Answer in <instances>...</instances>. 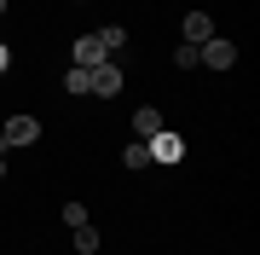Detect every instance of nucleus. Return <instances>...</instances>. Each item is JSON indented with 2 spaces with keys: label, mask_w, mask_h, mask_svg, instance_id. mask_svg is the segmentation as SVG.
Segmentation results:
<instances>
[{
  "label": "nucleus",
  "mask_w": 260,
  "mask_h": 255,
  "mask_svg": "<svg viewBox=\"0 0 260 255\" xmlns=\"http://www.w3.org/2000/svg\"><path fill=\"white\" fill-rule=\"evenodd\" d=\"M35 139H41L35 116H12V122L0 128V151H23V145H35Z\"/></svg>",
  "instance_id": "f257e3e1"
},
{
  "label": "nucleus",
  "mask_w": 260,
  "mask_h": 255,
  "mask_svg": "<svg viewBox=\"0 0 260 255\" xmlns=\"http://www.w3.org/2000/svg\"><path fill=\"white\" fill-rule=\"evenodd\" d=\"M197 64H208V70H232V64H237V47H232L225 35H208L203 47H197Z\"/></svg>",
  "instance_id": "f03ea898"
},
{
  "label": "nucleus",
  "mask_w": 260,
  "mask_h": 255,
  "mask_svg": "<svg viewBox=\"0 0 260 255\" xmlns=\"http://www.w3.org/2000/svg\"><path fill=\"white\" fill-rule=\"evenodd\" d=\"M145 145H150V162H179V157H185V139H179L174 128H156Z\"/></svg>",
  "instance_id": "7ed1b4c3"
},
{
  "label": "nucleus",
  "mask_w": 260,
  "mask_h": 255,
  "mask_svg": "<svg viewBox=\"0 0 260 255\" xmlns=\"http://www.w3.org/2000/svg\"><path fill=\"white\" fill-rule=\"evenodd\" d=\"M104 58H110V47H104V41H99V29H93V35H81V41H75L70 64H81V70H99Z\"/></svg>",
  "instance_id": "20e7f679"
},
{
  "label": "nucleus",
  "mask_w": 260,
  "mask_h": 255,
  "mask_svg": "<svg viewBox=\"0 0 260 255\" xmlns=\"http://www.w3.org/2000/svg\"><path fill=\"white\" fill-rule=\"evenodd\" d=\"M121 87H127V76H121V64H116V58H104V64L93 70V93H99V99H116Z\"/></svg>",
  "instance_id": "39448f33"
},
{
  "label": "nucleus",
  "mask_w": 260,
  "mask_h": 255,
  "mask_svg": "<svg viewBox=\"0 0 260 255\" xmlns=\"http://www.w3.org/2000/svg\"><path fill=\"white\" fill-rule=\"evenodd\" d=\"M208 35H214V18H208V12H185V41H191V47H203Z\"/></svg>",
  "instance_id": "423d86ee"
},
{
  "label": "nucleus",
  "mask_w": 260,
  "mask_h": 255,
  "mask_svg": "<svg viewBox=\"0 0 260 255\" xmlns=\"http://www.w3.org/2000/svg\"><path fill=\"white\" fill-rule=\"evenodd\" d=\"M156 128H162V110H156V104H145V110H133V139H150Z\"/></svg>",
  "instance_id": "0eeeda50"
},
{
  "label": "nucleus",
  "mask_w": 260,
  "mask_h": 255,
  "mask_svg": "<svg viewBox=\"0 0 260 255\" xmlns=\"http://www.w3.org/2000/svg\"><path fill=\"white\" fill-rule=\"evenodd\" d=\"M64 93H93V70L70 64V70H64Z\"/></svg>",
  "instance_id": "6e6552de"
},
{
  "label": "nucleus",
  "mask_w": 260,
  "mask_h": 255,
  "mask_svg": "<svg viewBox=\"0 0 260 255\" xmlns=\"http://www.w3.org/2000/svg\"><path fill=\"white\" fill-rule=\"evenodd\" d=\"M121 162H127V168H150V145L145 139H127V145H121Z\"/></svg>",
  "instance_id": "1a4fd4ad"
},
{
  "label": "nucleus",
  "mask_w": 260,
  "mask_h": 255,
  "mask_svg": "<svg viewBox=\"0 0 260 255\" xmlns=\"http://www.w3.org/2000/svg\"><path fill=\"white\" fill-rule=\"evenodd\" d=\"M75 232V249H81V255H99V226H93V220H81V226H70Z\"/></svg>",
  "instance_id": "9d476101"
},
{
  "label": "nucleus",
  "mask_w": 260,
  "mask_h": 255,
  "mask_svg": "<svg viewBox=\"0 0 260 255\" xmlns=\"http://www.w3.org/2000/svg\"><path fill=\"white\" fill-rule=\"evenodd\" d=\"M99 41H104V47H110V58H116L121 47H127V29H116V23H110V29H99Z\"/></svg>",
  "instance_id": "9b49d317"
},
{
  "label": "nucleus",
  "mask_w": 260,
  "mask_h": 255,
  "mask_svg": "<svg viewBox=\"0 0 260 255\" xmlns=\"http://www.w3.org/2000/svg\"><path fill=\"white\" fill-rule=\"evenodd\" d=\"M174 70H197V47H191V41L174 47Z\"/></svg>",
  "instance_id": "f8f14e48"
},
{
  "label": "nucleus",
  "mask_w": 260,
  "mask_h": 255,
  "mask_svg": "<svg viewBox=\"0 0 260 255\" xmlns=\"http://www.w3.org/2000/svg\"><path fill=\"white\" fill-rule=\"evenodd\" d=\"M87 220V203H64V226H81Z\"/></svg>",
  "instance_id": "ddd939ff"
},
{
  "label": "nucleus",
  "mask_w": 260,
  "mask_h": 255,
  "mask_svg": "<svg viewBox=\"0 0 260 255\" xmlns=\"http://www.w3.org/2000/svg\"><path fill=\"white\" fill-rule=\"evenodd\" d=\"M6 64H12V52H6V41H0V70H6Z\"/></svg>",
  "instance_id": "4468645a"
},
{
  "label": "nucleus",
  "mask_w": 260,
  "mask_h": 255,
  "mask_svg": "<svg viewBox=\"0 0 260 255\" xmlns=\"http://www.w3.org/2000/svg\"><path fill=\"white\" fill-rule=\"evenodd\" d=\"M0 180H6V151H0Z\"/></svg>",
  "instance_id": "2eb2a0df"
},
{
  "label": "nucleus",
  "mask_w": 260,
  "mask_h": 255,
  "mask_svg": "<svg viewBox=\"0 0 260 255\" xmlns=\"http://www.w3.org/2000/svg\"><path fill=\"white\" fill-rule=\"evenodd\" d=\"M0 12H6V0H0Z\"/></svg>",
  "instance_id": "dca6fc26"
}]
</instances>
